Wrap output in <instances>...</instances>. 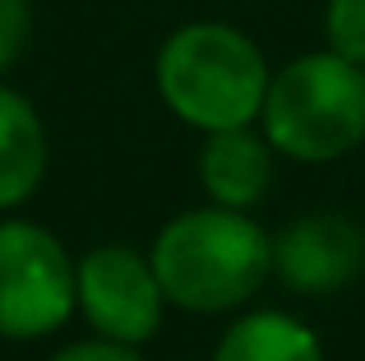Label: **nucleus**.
Masks as SVG:
<instances>
[{"label": "nucleus", "mask_w": 365, "mask_h": 361, "mask_svg": "<svg viewBox=\"0 0 365 361\" xmlns=\"http://www.w3.org/2000/svg\"><path fill=\"white\" fill-rule=\"evenodd\" d=\"M268 83L273 65L264 46L227 19L176 24L153 56V88L162 107L199 135L259 126Z\"/></svg>", "instance_id": "f257e3e1"}, {"label": "nucleus", "mask_w": 365, "mask_h": 361, "mask_svg": "<svg viewBox=\"0 0 365 361\" xmlns=\"http://www.w3.org/2000/svg\"><path fill=\"white\" fill-rule=\"evenodd\" d=\"M148 260L176 310L232 315L245 310L273 278V236L245 208L199 204L162 223Z\"/></svg>", "instance_id": "f03ea898"}, {"label": "nucleus", "mask_w": 365, "mask_h": 361, "mask_svg": "<svg viewBox=\"0 0 365 361\" xmlns=\"http://www.w3.org/2000/svg\"><path fill=\"white\" fill-rule=\"evenodd\" d=\"M259 130L277 158L301 167H324L356 153L365 144V65H351L329 46L287 61L273 70Z\"/></svg>", "instance_id": "7ed1b4c3"}, {"label": "nucleus", "mask_w": 365, "mask_h": 361, "mask_svg": "<svg viewBox=\"0 0 365 361\" xmlns=\"http://www.w3.org/2000/svg\"><path fill=\"white\" fill-rule=\"evenodd\" d=\"M79 310V260L51 227L0 213V338L37 343Z\"/></svg>", "instance_id": "20e7f679"}, {"label": "nucleus", "mask_w": 365, "mask_h": 361, "mask_svg": "<svg viewBox=\"0 0 365 361\" xmlns=\"http://www.w3.org/2000/svg\"><path fill=\"white\" fill-rule=\"evenodd\" d=\"M167 292L143 250L125 241H102L79 255V315L98 338L143 347L167 320Z\"/></svg>", "instance_id": "39448f33"}, {"label": "nucleus", "mask_w": 365, "mask_h": 361, "mask_svg": "<svg viewBox=\"0 0 365 361\" xmlns=\"http://www.w3.org/2000/svg\"><path fill=\"white\" fill-rule=\"evenodd\" d=\"M365 227L347 213H305L273 236V278L296 297H329L361 278Z\"/></svg>", "instance_id": "423d86ee"}, {"label": "nucleus", "mask_w": 365, "mask_h": 361, "mask_svg": "<svg viewBox=\"0 0 365 361\" xmlns=\"http://www.w3.org/2000/svg\"><path fill=\"white\" fill-rule=\"evenodd\" d=\"M273 158L277 148L259 126H236V130H213L204 135L199 148V185L208 204L222 208H255L273 190Z\"/></svg>", "instance_id": "0eeeda50"}, {"label": "nucleus", "mask_w": 365, "mask_h": 361, "mask_svg": "<svg viewBox=\"0 0 365 361\" xmlns=\"http://www.w3.org/2000/svg\"><path fill=\"white\" fill-rule=\"evenodd\" d=\"M51 144L42 111L0 79V213H19L42 190Z\"/></svg>", "instance_id": "6e6552de"}, {"label": "nucleus", "mask_w": 365, "mask_h": 361, "mask_svg": "<svg viewBox=\"0 0 365 361\" xmlns=\"http://www.w3.org/2000/svg\"><path fill=\"white\" fill-rule=\"evenodd\" d=\"M213 361H324V343L287 310H245L222 329Z\"/></svg>", "instance_id": "1a4fd4ad"}, {"label": "nucleus", "mask_w": 365, "mask_h": 361, "mask_svg": "<svg viewBox=\"0 0 365 361\" xmlns=\"http://www.w3.org/2000/svg\"><path fill=\"white\" fill-rule=\"evenodd\" d=\"M324 46L365 65V0H324Z\"/></svg>", "instance_id": "9d476101"}, {"label": "nucleus", "mask_w": 365, "mask_h": 361, "mask_svg": "<svg viewBox=\"0 0 365 361\" xmlns=\"http://www.w3.org/2000/svg\"><path fill=\"white\" fill-rule=\"evenodd\" d=\"M33 28H37L33 0H0V79L24 61L28 42H33Z\"/></svg>", "instance_id": "9b49d317"}, {"label": "nucleus", "mask_w": 365, "mask_h": 361, "mask_svg": "<svg viewBox=\"0 0 365 361\" xmlns=\"http://www.w3.org/2000/svg\"><path fill=\"white\" fill-rule=\"evenodd\" d=\"M46 361H143L139 347H125V343H111V338H83V343H65L61 352H51Z\"/></svg>", "instance_id": "f8f14e48"}]
</instances>
